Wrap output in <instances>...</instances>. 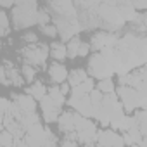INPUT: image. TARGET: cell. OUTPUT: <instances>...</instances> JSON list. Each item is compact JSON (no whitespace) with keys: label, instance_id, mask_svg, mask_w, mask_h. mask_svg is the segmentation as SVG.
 <instances>
[{"label":"cell","instance_id":"1","mask_svg":"<svg viewBox=\"0 0 147 147\" xmlns=\"http://www.w3.org/2000/svg\"><path fill=\"white\" fill-rule=\"evenodd\" d=\"M38 4L35 0L30 2H16V7L12 9V23L16 26V30H23V28H30L33 24H38Z\"/></svg>","mask_w":147,"mask_h":147},{"label":"cell","instance_id":"2","mask_svg":"<svg viewBox=\"0 0 147 147\" xmlns=\"http://www.w3.org/2000/svg\"><path fill=\"white\" fill-rule=\"evenodd\" d=\"M19 54L21 57L24 59L26 64H31L35 66L36 69L40 66L45 64L47 57L50 55V47L43 45V43H36V45H24L23 49H19Z\"/></svg>","mask_w":147,"mask_h":147},{"label":"cell","instance_id":"3","mask_svg":"<svg viewBox=\"0 0 147 147\" xmlns=\"http://www.w3.org/2000/svg\"><path fill=\"white\" fill-rule=\"evenodd\" d=\"M88 75H90V78H97V80L100 82V80L113 78L114 71H113V67L106 62L104 55H102L100 52H95V54L88 59Z\"/></svg>","mask_w":147,"mask_h":147},{"label":"cell","instance_id":"4","mask_svg":"<svg viewBox=\"0 0 147 147\" xmlns=\"http://www.w3.org/2000/svg\"><path fill=\"white\" fill-rule=\"evenodd\" d=\"M54 24L59 31V36L64 40V42H69L71 38L78 36V33L82 31V24L76 19H66V18H61V16H54Z\"/></svg>","mask_w":147,"mask_h":147},{"label":"cell","instance_id":"5","mask_svg":"<svg viewBox=\"0 0 147 147\" xmlns=\"http://www.w3.org/2000/svg\"><path fill=\"white\" fill-rule=\"evenodd\" d=\"M0 80H2V85H5V87H9V85L23 87L24 85V78L21 75V69H18L14 66V62H11L9 59H4L2 69H0Z\"/></svg>","mask_w":147,"mask_h":147},{"label":"cell","instance_id":"6","mask_svg":"<svg viewBox=\"0 0 147 147\" xmlns=\"http://www.w3.org/2000/svg\"><path fill=\"white\" fill-rule=\"evenodd\" d=\"M118 97H119V102L123 104L125 111H135L142 106V97L138 95V92L131 87H118Z\"/></svg>","mask_w":147,"mask_h":147},{"label":"cell","instance_id":"7","mask_svg":"<svg viewBox=\"0 0 147 147\" xmlns=\"http://www.w3.org/2000/svg\"><path fill=\"white\" fill-rule=\"evenodd\" d=\"M90 47L95 50V52H102L104 49H107V47H114V45H118V36L114 35V33H109V31H97V33H94L92 35V38H90Z\"/></svg>","mask_w":147,"mask_h":147},{"label":"cell","instance_id":"8","mask_svg":"<svg viewBox=\"0 0 147 147\" xmlns=\"http://www.w3.org/2000/svg\"><path fill=\"white\" fill-rule=\"evenodd\" d=\"M97 145L99 147H125L123 135H118L114 130H99L97 131Z\"/></svg>","mask_w":147,"mask_h":147},{"label":"cell","instance_id":"9","mask_svg":"<svg viewBox=\"0 0 147 147\" xmlns=\"http://www.w3.org/2000/svg\"><path fill=\"white\" fill-rule=\"evenodd\" d=\"M69 107H73L76 113H80L83 118H92L94 116V104L90 100V95H83V97H69V100L66 102Z\"/></svg>","mask_w":147,"mask_h":147},{"label":"cell","instance_id":"10","mask_svg":"<svg viewBox=\"0 0 147 147\" xmlns=\"http://www.w3.org/2000/svg\"><path fill=\"white\" fill-rule=\"evenodd\" d=\"M40 107H42V118L45 123H54V121H59V116L62 114L61 107H57L54 104V100L47 95L40 100Z\"/></svg>","mask_w":147,"mask_h":147},{"label":"cell","instance_id":"11","mask_svg":"<svg viewBox=\"0 0 147 147\" xmlns=\"http://www.w3.org/2000/svg\"><path fill=\"white\" fill-rule=\"evenodd\" d=\"M49 78H50V82H52L54 85H62V83L67 82L69 73H67V69H66V66H64L62 62L54 61V62L49 66Z\"/></svg>","mask_w":147,"mask_h":147},{"label":"cell","instance_id":"12","mask_svg":"<svg viewBox=\"0 0 147 147\" xmlns=\"http://www.w3.org/2000/svg\"><path fill=\"white\" fill-rule=\"evenodd\" d=\"M12 97V102L19 106V109L24 113V114H31V113H36V100L28 95V94H11Z\"/></svg>","mask_w":147,"mask_h":147},{"label":"cell","instance_id":"13","mask_svg":"<svg viewBox=\"0 0 147 147\" xmlns=\"http://www.w3.org/2000/svg\"><path fill=\"white\" fill-rule=\"evenodd\" d=\"M57 125H59V131H62L64 135L76 131V113L75 111H62Z\"/></svg>","mask_w":147,"mask_h":147},{"label":"cell","instance_id":"14","mask_svg":"<svg viewBox=\"0 0 147 147\" xmlns=\"http://www.w3.org/2000/svg\"><path fill=\"white\" fill-rule=\"evenodd\" d=\"M118 12L119 16L126 21V23H137L140 14L137 12V9L131 5V2H125V4H118Z\"/></svg>","mask_w":147,"mask_h":147},{"label":"cell","instance_id":"15","mask_svg":"<svg viewBox=\"0 0 147 147\" xmlns=\"http://www.w3.org/2000/svg\"><path fill=\"white\" fill-rule=\"evenodd\" d=\"M87 78H88L87 71H85V69H82V67H76V69H73V71L69 73L67 83L71 85V88H76V87H80V85H82Z\"/></svg>","mask_w":147,"mask_h":147},{"label":"cell","instance_id":"16","mask_svg":"<svg viewBox=\"0 0 147 147\" xmlns=\"http://www.w3.org/2000/svg\"><path fill=\"white\" fill-rule=\"evenodd\" d=\"M26 94H28V95H31L35 100H42L43 97H47V95H49V88H47L42 82H35L31 87H28V88H26Z\"/></svg>","mask_w":147,"mask_h":147},{"label":"cell","instance_id":"17","mask_svg":"<svg viewBox=\"0 0 147 147\" xmlns=\"http://www.w3.org/2000/svg\"><path fill=\"white\" fill-rule=\"evenodd\" d=\"M50 57L54 61H57V62H62L67 57V45L59 43V42H54L50 45Z\"/></svg>","mask_w":147,"mask_h":147},{"label":"cell","instance_id":"18","mask_svg":"<svg viewBox=\"0 0 147 147\" xmlns=\"http://www.w3.org/2000/svg\"><path fill=\"white\" fill-rule=\"evenodd\" d=\"M49 97L54 100V104L57 106V107H62L67 100H66V97H64V94L61 92V87L59 85H52V87H49Z\"/></svg>","mask_w":147,"mask_h":147},{"label":"cell","instance_id":"19","mask_svg":"<svg viewBox=\"0 0 147 147\" xmlns=\"http://www.w3.org/2000/svg\"><path fill=\"white\" fill-rule=\"evenodd\" d=\"M133 118H135V121H137V125H138V128H140L144 138H147V111L137 109L135 114H133Z\"/></svg>","mask_w":147,"mask_h":147},{"label":"cell","instance_id":"20","mask_svg":"<svg viewBox=\"0 0 147 147\" xmlns=\"http://www.w3.org/2000/svg\"><path fill=\"white\" fill-rule=\"evenodd\" d=\"M82 43H83V42L80 40V36H75V38H71V40L67 42V57H69V59L78 57V52H80Z\"/></svg>","mask_w":147,"mask_h":147},{"label":"cell","instance_id":"21","mask_svg":"<svg viewBox=\"0 0 147 147\" xmlns=\"http://www.w3.org/2000/svg\"><path fill=\"white\" fill-rule=\"evenodd\" d=\"M0 36H7L9 33H11V21H9V16H7V12L5 11H0Z\"/></svg>","mask_w":147,"mask_h":147},{"label":"cell","instance_id":"22","mask_svg":"<svg viewBox=\"0 0 147 147\" xmlns=\"http://www.w3.org/2000/svg\"><path fill=\"white\" fill-rule=\"evenodd\" d=\"M36 67L35 66H31V64H23V67H21V75H23V78H24V82H28V83H31L33 80H35V75H36Z\"/></svg>","mask_w":147,"mask_h":147},{"label":"cell","instance_id":"23","mask_svg":"<svg viewBox=\"0 0 147 147\" xmlns=\"http://www.w3.org/2000/svg\"><path fill=\"white\" fill-rule=\"evenodd\" d=\"M97 90H100L104 95H107V94H114V82H113V78L100 80V82L97 83Z\"/></svg>","mask_w":147,"mask_h":147},{"label":"cell","instance_id":"24","mask_svg":"<svg viewBox=\"0 0 147 147\" xmlns=\"http://www.w3.org/2000/svg\"><path fill=\"white\" fill-rule=\"evenodd\" d=\"M14 144H16V137L9 133L7 130H2V133H0V147H14Z\"/></svg>","mask_w":147,"mask_h":147},{"label":"cell","instance_id":"25","mask_svg":"<svg viewBox=\"0 0 147 147\" xmlns=\"http://www.w3.org/2000/svg\"><path fill=\"white\" fill-rule=\"evenodd\" d=\"M38 123H40V116H38L36 113L24 114V118L21 119V125H23V128H24V130H28V128H31L33 125H38Z\"/></svg>","mask_w":147,"mask_h":147},{"label":"cell","instance_id":"26","mask_svg":"<svg viewBox=\"0 0 147 147\" xmlns=\"http://www.w3.org/2000/svg\"><path fill=\"white\" fill-rule=\"evenodd\" d=\"M21 42L24 45H36L38 43V35L33 33V31H26L23 36H21Z\"/></svg>","mask_w":147,"mask_h":147},{"label":"cell","instance_id":"27","mask_svg":"<svg viewBox=\"0 0 147 147\" xmlns=\"http://www.w3.org/2000/svg\"><path fill=\"white\" fill-rule=\"evenodd\" d=\"M47 24H50V16H49V12H47V9H38V26L40 28H43V26H47Z\"/></svg>","mask_w":147,"mask_h":147},{"label":"cell","instance_id":"28","mask_svg":"<svg viewBox=\"0 0 147 147\" xmlns=\"http://www.w3.org/2000/svg\"><path fill=\"white\" fill-rule=\"evenodd\" d=\"M78 88H80V90H82L83 94L90 95V94H92V92L95 90V83H94V78H87V80H85V82H83V83H82V85L78 87Z\"/></svg>","mask_w":147,"mask_h":147},{"label":"cell","instance_id":"29","mask_svg":"<svg viewBox=\"0 0 147 147\" xmlns=\"http://www.w3.org/2000/svg\"><path fill=\"white\" fill-rule=\"evenodd\" d=\"M40 31H42V35H45V36H49V38H55V36L59 35V31H57V28H55V24H47V26H43V28H40Z\"/></svg>","mask_w":147,"mask_h":147},{"label":"cell","instance_id":"30","mask_svg":"<svg viewBox=\"0 0 147 147\" xmlns=\"http://www.w3.org/2000/svg\"><path fill=\"white\" fill-rule=\"evenodd\" d=\"M90 100H92V104L94 106H97V104H102V100H104V94L100 92V90H94L92 94H90Z\"/></svg>","mask_w":147,"mask_h":147},{"label":"cell","instance_id":"31","mask_svg":"<svg viewBox=\"0 0 147 147\" xmlns=\"http://www.w3.org/2000/svg\"><path fill=\"white\" fill-rule=\"evenodd\" d=\"M11 106H12V102H11L9 99H2V100H0V114H2V116H5V114L9 113Z\"/></svg>","mask_w":147,"mask_h":147},{"label":"cell","instance_id":"32","mask_svg":"<svg viewBox=\"0 0 147 147\" xmlns=\"http://www.w3.org/2000/svg\"><path fill=\"white\" fill-rule=\"evenodd\" d=\"M90 50H92V47H90V43H82V47H80V52H78V55L80 57H87L88 54H90Z\"/></svg>","mask_w":147,"mask_h":147},{"label":"cell","instance_id":"33","mask_svg":"<svg viewBox=\"0 0 147 147\" xmlns=\"http://www.w3.org/2000/svg\"><path fill=\"white\" fill-rule=\"evenodd\" d=\"M123 142H125V147H133L135 145V142L130 137V133H123Z\"/></svg>","mask_w":147,"mask_h":147},{"label":"cell","instance_id":"34","mask_svg":"<svg viewBox=\"0 0 147 147\" xmlns=\"http://www.w3.org/2000/svg\"><path fill=\"white\" fill-rule=\"evenodd\" d=\"M59 147H80V145H78V142H73V140L62 138V142H61V145H59Z\"/></svg>","mask_w":147,"mask_h":147},{"label":"cell","instance_id":"35","mask_svg":"<svg viewBox=\"0 0 147 147\" xmlns=\"http://www.w3.org/2000/svg\"><path fill=\"white\" fill-rule=\"evenodd\" d=\"M0 7L2 9H9V7H16V2H9V0H0Z\"/></svg>","mask_w":147,"mask_h":147},{"label":"cell","instance_id":"36","mask_svg":"<svg viewBox=\"0 0 147 147\" xmlns=\"http://www.w3.org/2000/svg\"><path fill=\"white\" fill-rule=\"evenodd\" d=\"M59 87H61V92H62L64 95H67V94L71 92V85H69L67 82H66V83H62V85H59Z\"/></svg>","mask_w":147,"mask_h":147},{"label":"cell","instance_id":"37","mask_svg":"<svg viewBox=\"0 0 147 147\" xmlns=\"http://www.w3.org/2000/svg\"><path fill=\"white\" fill-rule=\"evenodd\" d=\"M140 23L147 28V12H145V14H140Z\"/></svg>","mask_w":147,"mask_h":147},{"label":"cell","instance_id":"38","mask_svg":"<svg viewBox=\"0 0 147 147\" xmlns=\"http://www.w3.org/2000/svg\"><path fill=\"white\" fill-rule=\"evenodd\" d=\"M140 147H147V138H144V140L140 142Z\"/></svg>","mask_w":147,"mask_h":147},{"label":"cell","instance_id":"39","mask_svg":"<svg viewBox=\"0 0 147 147\" xmlns=\"http://www.w3.org/2000/svg\"><path fill=\"white\" fill-rule=\"evenodd\" d=\"M133 147H140V145H133Z\"/></svg>","mask_w":147,"mask_h":147},{"label":"cell","instance_id":"40","mask_svg":"<svg viewBox=\"0 0 147 147\" xmlns=\"http://www.w3.org/2000/svg\"><path fill=\"white\" fill-rule=\"evenodd\" d=\"M97 147H99V145H97Z\"/></svg>","mask_w":147,"mask_h":147}]
</instances>
